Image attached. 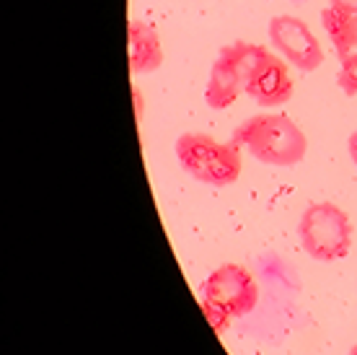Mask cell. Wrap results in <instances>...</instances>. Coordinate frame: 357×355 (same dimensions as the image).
<instances>
[{"instance_id":"12","label":"cell","mask_w":357,"mask_h":355,"mask_svg":"<svg viewBox=\"0 0 357 355\" xmlns=\"http://www.w3.org/2000/svg\"><path fill=\"white\" fill-rule=\"evenodd\" d=\"M202 311H205L207 321H210V327H213L215 332H223V329L228 327V321L233 319L231 314H228V309H223L220 303L207 301V298H202Z\"/></svg>"},{"instance_id":"4","label":"cell","mask_w":357,"mask_h":355,"mask_svg":"<svg viewBox=\"0 0 357 355\" xmlns=\"http://www.w3.org/2000/svg\"><path fill=\"white\" fill-rule=\"evenodd\" d=\"M202 298L220 303L223 309H228L231 317H246L259 303V288H257V280L251 277L246 267L228 262L207 277L205 288H202Z\"/></svg>"},{"instance_id":"16","label":"cell","mask_w":357,"mask_h":355,"mask_svg":"<svg viewBox=\"0 0 357 355\" xmlns=\"http://www.w3.org/2000/svg\"><path fill=\"white\" fill-rule=\"evenodd\" d=\"M349 355H357V345H355V347H352V350H349Z\"/></svg>"},{"instance_id":"15","label":"cell","mask_w":357,"mask_h":355,"mask_svg":"<svg viewBox=\"0 0 357 355\" xmlns=\"http://www.w3.org/2000/svg\"><path fill=\"white\" fill-rule=\"evenodd\" d=\"M347 148H349V159H352V164L357 166V130L352 135H349V143H347Z\"/></svg>"},{"instance_id":"11","label":"cell","mask_w":357,"mask_h":355,"mask_svg":"<svg viewBox=\"0 0 357 355\" xmlns=\"http://www.w3.org/2000/svg\"><path fill=\"white\" fill-rule=\"evenodd\" d=\"M267 55H269L267 47L251 45V42H233V45L220 50V57H225V60L231 62L233 68L238 71V75L243 78V86H246V80L251 78V73L264 62Z\"/></svg>"},{"instance_id":"7","label":"cell","mask_w":357,"mask_h":355,"mask_svg":"<svg viewBox=\"0 0 357 355\" xmlns=\"http://www.w3.org/2000/svg\"><path fill=\"white\" fill-rule=\"evenodd\" d=\"M243 91V78L231 62L218 55V60L210 68V80H207L205 99L207 107L213 109H228Z\"/></svg>"},{"instance_id":"9","label":"cell","mask_w":357,"mask_h":355,"mask_svg":"<svg viewBox=\"0 0 357 355\" xmlns=\"http://www.w3.org/2000/svg\"><path fill=\"white\" fill-rule=\"evenodd\" d=\"M238 177H241V145L236 140L218 143L199 182L213 187H231L233 182H238Z\"/></svg>"},{"instance_id":"6","label":"cell","mask_w":357,"mask_h":355,"mask_svg":"<svg viewBox=\"0 0 357 355\" xmlns=\"http://www.w3.org/2000/svg\"><path fill=\"white\" fill-rule=\"evenodd\" d=\"M127 55H130V71L143 75L161 68L163 47L158 31L140 18H132L127 24Z\"/></svg>"},{"instance_id":"2","label":"cell","mask_w":357,"mask_h":355,"mask_svg":"<svg viewBox=\"0 0 357 355\" xmlns=\"http://www.w3.org/2000/svg\"><path fill=\"white\" fill-rule=\"evenodd\" d=\"M298 236L305 254L319 262H337L352 247V223L334 203H313L298 223Z\"/></svg>"},{"instance_id":"3","label":"cell","mask_w":357,"mask_h":355,"mask_svg":"<svg viewBox=\"0 0 357 355\" xmlns=\"http://www.w3.org/2000/svg\"><path fill=\"white\" fill-rule=\"evenodd\" d=\"M269 42L277 55L285 57L287 65L311 73L324 62V50L311 27L298 16H275L269 21Z\"/></svg>"},{"instance_id":"14","label":"cell","mask_w":357,"mask_h":355,"mask_svg":"<svg viewBox=\"0 0 357 355\" xmlns=\"http://www.w3.org/2000/svg\"><path fill=\"white\" fill-rule=\"evenodd\" d=\"M331 8H342V10H352L357 13V0H329Z\"/></svg>"},{"instance_id":"1","label":"cell","mask_w":357,"mask_h":355,"mask_svg":"<svg viewBox=\"0 0 357 355\" xmlns=\"http://www.w3.org/2000/svg\"><path fill=\"white\" fill-rule=\"evenodd\" d=\"M233 140L267 166H295L305 159L308 140L287 115H257L241 122Z\"/></svg>"},{"instance_id":"5","label":"cell","mask_w":357,"mask_h":355,"mask_svg":"<svg viewBox=\"0 0 357 355\" xmlns=\"http://www.w3.org/2000/svg\"><path fill=\"white\" fill-rule=\"evenodd\" d=\"M243 91L261 107L285 104L287 99L293 96V78L287 71V62L280 60L275 52H269L259 68L251 73Z\"/></svg>"},{"instance_id":"8","label":"cell","mask_w":357,"mask_h":355,"mask_svg":"<svg viewBox=\"0 0 357 355\" xmlns=\"http://www.w3.org/2000/svg\"><path fill=\"white\" fill-rule=\"evenodd\" d=\"M321 24L326 29L329 39L334 42V50L340 55V62L355 60L357 57V13L342 8H324Z\"/></svg>"},{"instance_id":"13","label":"cell","mask_w":357,"mask_h":355,"mask_svg":"<svg viewBox=\"0 0 357 355\" xmlns=\"http://www.w3.org/2000/svg\"><path fill=\"white\" fill-rule=\"evenodd\" d=\"M340 89L347 94V96H357V57L355 60H344L340 68Z\"/></svg>"},{"instance_id":"10","label":"cell","mask_w":357,"mask_h":355,"mask_svg":"<svg viewBox=\"0 0 357 355\" xmlns=\"http://www.w3.org/2000/svg\"><path fill=\"white\" fill-rule=\"evenodd\" d=\"M215 148H218V140L210 138V135L184 133V135H178V140H176V159H178V164L184 166V171L192 174V177L199 182Z\"/></svg>"}]
</instances>
